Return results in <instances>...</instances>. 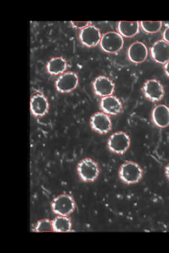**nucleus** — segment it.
<instances>
[{
  "label": "nucleus",
  "instance_id": "3",
  "mask_svg": "<svg viewBox=\"0 0 169 253\" xmlns=\"http://www.w3.org/2000/svg\"><path fill=\"white\" fill-rule=\"evenodd\" d=\"M76 204L70 195H62L56 197L51 204L52 210L56 214L68 216L75 210Z\"/></svg>",
  "mask_w": 169,
  "mask_h": 253
},
{
  "label": "nucleus",
  "instance_id": "12",
  "mask_svg": "<svg viewBox=\"0 0 169 253\" xmlns=\"http://www.w3.org/2000/svg\"><path fill=\"white\" fill-rule=\"evenodd\" d=\"M30 107L32 114L41 117L47 114L49 110V103L45 96L36 93L32 95L31 99Z\"/></svg>",
  "mask_w": 169,
  "mask_h": 253
},
{
  "label": "nucleus",
  "instance_id": "4",
  "mask_svg": "<svg viewBox=\"0 0 169 253\" xmlns=\"http://www.w3.org/2000/svg\"><path fill=\"white\" fill-rule=\"evenodd\" d=\"M78 171L80 178L86 182H93L99 174L98 165L94 161L90 159H84L78 164Z\"/></svg>",
  "mask_w": 169,
  "mask_h": 253
},
{
  "label": "nucleus",
  "instance_id": "2",
  "mask_svg": "<svg viewBox=\"0 0 169 253\" xmlns=\"http://www.w3.org/2000/svg\"><path fill=\"white\" fill-rule=\"evenodd\" d=\"M124 41L123 36L116 32L104 34L100 40L102 49L108 53H116L123 49Z\"/></svg>",
  "mask_w": 169,
  "mask_h": 253
},
{
  "label": "nucleus",
  "instance_id": "7",
  "mask_svg": "<svg viewBox=\"0 0 169 253\" xmlns=\"http://www.w3.org/2000/svg\"><path fill=\"white\" fill-rule=\"evenodd\" d=\"M145 96L152 102H158L162 100L164 95V88L158 80H150L145 83L143 86Z\"/></svg>",
  "mask_w": 169,
  "mask_h": 253
},
{
  "label": "nucleus",
  "instance_id": "24",
  "mask_svg": "<svg viewBox=\"0 0 169 253\" xmlns=\"http://www.w3.org/2000/svg\"><path fill=\"white\" fill-rule=\"evenodd\" d=\"M166 173L168 178L169 179V164L168 165L166 169Z\"/></svg>",
  "mask_w": 169,
  "mask_h": 253
},
{
  "label": "nucleus",
  "instance_id": "9",
  "mask_svg": "<svg viewBox=\"0 0 169 253\" xmlns=\"http://www.w3.org/2000/svg\"><path fill=\"white\" fill-rule=\"evenodd\" d=\"M90 124L92 129L100 134H107L112 129V122L109 116L103 112H97L92 115Z\"/></svg>",
  "mask_w": 169,
  "mask_h": 253
},
{
  "label": "nucleus",
  "instance_id": "15",
  "mask_svg": "<svg viewBox=\"0 0 169 253\" xmlns=\"http://www.w3.org/2000/svg\"><path fill=\"white\" fill-rule=\"evenodd\" d=\"M152 119L158 127H168L169 126V108L164 104L156 107L152 112Z\"/></svg>",
  "mask_w": 169,
  "mask_h": 253
},
{
  "label": "nucleus",
  "instance_id": "21",
  "mask_svg": "<svg viewBox=\"0 0 169 253\" xmlns=\"http://www.w3.org/2000/svg\"><path fill=\"white\" fill-rule=\"evenodd\" d=\"M72 25L77 29H84L90 25V22H71Z\"/></svg>",
  "mask_w": 169,
  "mask_h": 253
},
{
  "label": "nucleus",
  "instance_id": "6",
  "mask_svg": "<svg viewBox=\"0 0 169 253\" xmlns=\"http://www.w3.org/2000/svg\"><path fill=\"white\" fill-rule=\"evenodd\" d=\"M79 78L74 72H68L60 75L56 80L55 86L60 93H68L78 86Z\"/></svg>",
  "mask_w": 169,
  "mask_h": 253
},
{
  "label": "nucleus",
  "instance_id": "1",
  "mask_svg": "<svg viewBox=\"0 0 169 253\" xmlns=\"http://www.w3.org/2000/svg\"><path fill=\"white\" fill-rule=\"evenodd\" d=\"M119 175L124 183L128 184L138 183L142 179L143 170L138 164L127 162L121 167Z\"/></svg>",
  "mask_w": 169,
  "mask_h": 253
},
{
  "label": "nucleus",
  "instance_id": "20",
  "mask_svg": "<svg viewBox=\"0 0 169 253\" xmlns=\"http://www.w3.org/2000/svg\"><path fill=\"white\" fill-rule=\"evenodd\" d=\"M35 230L38 232L53 231V225L49 220H40L36 225Z\"/></svg>",
  "mask_w": 169,
  "mask_h": 253
},
{
  "label": "nucleus",
  "instance_id": "16",
  "mask_svg": "<svg viewBox=\"0 0 169 253\" xmlns=\"http://www.w3.org/2000/svg\"><path fill=\"white\" fill-rule=\"evenodd\" d=\"M118 28L121 35L126 38H132L138 34L139 24L138 22L120 21Z\"/></svg>",
  "mask_w": 169,
  "mask_h": 253
},
{
  "label": "nucleus",
  "instance_id": "8",
  "mask_svg": "<svg viewBox=\"0 0 169 253\" xmlns=\"http://www.w3.org/2000/svg\"><path fill=\"white\" fill-rule=\"evenodd\" d=\"M102 36L100 30L94 26H89L82 29L80 34V39L87 47L97 46L101 40Z\"/></svg>",
  "mask_w": 169,
  "mask_h": 253
},
{
  "label": "nucleus",
  "instance_id": "23",
  "mask_svg": "<svg viewBox=\"0 0 169 253\" xmlns=\"http://www.w3.org/2000/svg\"><path fill=\"white\" fill-rule=\"evenodd\" d=\"M164 70L166 71L167 75L169 78V61H168L164 66Z\"/></svg>",
  "mask_w": 169,
  "mask_h": 253
},
{
  "label": "nucleus",
  "instance_id": "5",
  "mask_svg": "<svg viewBox=\"0 0 169 253\" xmlns=\"http://www.w3.org/2000/svg\"><path fill=\"white\" fill-rule=\"evenodd\" d=\"M130 138L126 132H117L113 134L108 140V145L110 150L114 153L123 155L129 148Z\"/></svg>",
  "mask_w": 169,
  "mask_h": 253
},
{
  "label": "nucleus",
  "instance_id": "17",
  "mask_svg": "<svg viewBox=\"0 0 169 253\" xmlns=\"http://www.w3.org/2000/svg\"><path fill=\"white\" fill-rule=\"evenodd\" d=\"M67 62L62 57L52 58L48 62L47 69L51 75H58L63 74L66 70Z\"/></svg>",
  "mask_w": 169,
  "mask_h": 253
},
{
  "label": "nucleus",
  "instance_id": "18",
  "mask_svg": "<svg viewBox=\"0 0 169 253\" xmlns=\"http://www.w3.org/2000/svg\"><path fill=\"white\" fill-rule=\"evenodd\" d=\"M53 231L56 232H67L71 230V220L65 216H59L52 222Z\"/></svg>",
  "mask_w": 169,
  "mask_h": 253
},
{
  "label": "nucleus",
  "instance_id": "13",
  "mask_svg": "<svg viewBox=\"0 0 169 253\" xmlns=\"http://www.w3.org/2000/svg\"><path fill=\"white\" fill-rule=\"evenodd\" d=\"M128 57L130 61L136 64L144 62L148 57L147 46L140 42L132 43L128 49Z\"/></svg>",
  "mask_w": 169,
  "mask_h": 253
},
{
  "label": "nucleus",
  "instance_id": "14",
  "mask_svg": "<svg viewBox=\"0 0 169 253\" xmlns=\"http://www.w3.org/2000/svg\"><path fill=\"white\" fill-rule=\"evenodd\" d=\"M102 110L107 114L116 115L122 110V104L115 96H107L102 99L100 103Z\"/></svg>",
  "mask_w": 169,
  "mask_h": 253
},
{
  "label": "nucleus",
  "instance_id": "19",
  "mask_svg": "<svg viewBox=\"0 0 169 253\" xmlns=\"http://www.w3.org/2000/svg\"><path fill=\"white\" fill-rule=\"evenodd\" d=\"M140 24L142 29L149 34L157 33L162 29L163 26L162 21H142Z\"/></svg>",
  "mask_w": 169,
  "mask_h": 253
},
{
  "label": "nucleus",
  "instance_id": "10",
  "mask_svg": "<svg viewBox=\"0 0 169 253\" xmlns=\"http://www.w3.org/2000/svg\"><path fill=\"white\" fill-rule=\"evenodd\" d=\"M153 59L157 63L166 64L169 61V43L164 40H159L151 48Z\"/></svg>",
  "mask_w": 169,
  "mask_h": 253
},
{
  "label": "nucleus",
  "instance_id": "11",
  "mask_svg": "<svg viewBox=\"0 0 169 253\" xmlns=\"http://www.w3.org/2000/svg\"><path fill=\"white\" fill-rule=\"evenodd\" d=\"M93 87L96 95L105 97L114 93L115 85L110 79L100 76L95 80Z\"/></svg>",
  "mask_w": 169,
  "mask_h": 253
},
{
  "label": "nucleus",
  "instance_id": "22",
  "mask_svg": "<svg viewBox=\"0 0 169 253\" xmlns=\"http://www.w3.org/2000/svg\"><path fill=\"white\" fill-rule=\"evenodd\" d=\"M163 39L164 41L169 43V26L164 32Z\"/></svg>",
  "mask_w": 169,
  "mask_h": 253
}]
</instances>
